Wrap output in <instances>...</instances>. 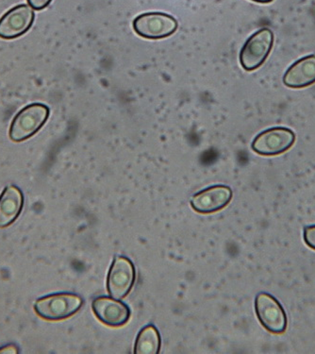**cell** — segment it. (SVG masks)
<instances>
[{
	"label": "cell",
	"instance_id": "obj_1",
	"mask_svg": "<svg viewBox=\"0 0 315 354\" xmlns=\"http://www.w3.org/2000/svg\"><path fill=\"white\" fill-rule=\"evenodd\" d=\"M82 299L73 293H56L38 299L35 311L41 319L60 322L74 316L82 308Z\"/></svg>",
	"mask_w": 315,
	"mask_h": 354
},
{
	"label": "cell",
	"instance_id": "obj_2",
	"mask_svg": "<svg viewBox=\"0 0 315 354\" xmlns=\"http://www.w3.org/2000/svg\"><path fill=\"white\" fill-rule=\"evenodd\" d=\"M49 113L50 111L48 106L42 103L28 105L19 111L12 120L10 127V138L17 143L28 140L45 125Z\"/></svg>",
	"mask_w": 315,
	"mask_h": 354
},
{
	"label": "cell",
	"instance_id": "obj_3",
	"mask_svg": "<svg viewBox=\"0 0 315 354\" xmlns=\"http://www.w3.org/2000/svg\"><path fill=\"white\" fill-rule=\"evenodd\" d=\"M274 45V33L270 28H263L253 33L242 46L240 63L245 71H254L262 66L269 56Z\"/></svg>",
	"mask_w": 315,
	"mask_h": 354
},
{
	"label": "cell",
	"instance_id": "obj_4",
	"mask_svg": "<svg viewBox=\"0 0 315 354\" xmlns=\"http://www.w3.org/2000/svg\"><path fill=\"white\" fill-rule=\"evenodd\" d=\"M255 312L258 319L268 332L281 335L287 329L285 310L273 295L260 292L255 299Z\"/></svg>",
	"mask_w": 315,
	"mask_h": 354
},
{
	"label": "cell",
	"instance_id": "obj_5",
	"mask_svg": "<svg viewBox=\"0 0 315 354\" xmlns=\"http://www.w3.org/2000/svg\"><path fill=\"white\" fill-rule=\"evenodd\" d=\"M133 30L141 37L159 40L177 32L179 23L172 15L164 12H146L133 20Z\"/></svg>",
	"mask_w": 315,
	"mask_h": 354
},
{
	"label": "cell",
	"instance_id": "obj_6",
	"mask_svg": "<svg viewBox=\"0 0 315 354\" xmlns=\"http://www.w3.org/2000/svg\"><path fill=\"white\" fill-rule=\"evenodd\" d=\"M296 142L294 131L284 127H274L255 137L253 151L262 156H277L289 151Z\"/></svg>",
	"mask_w": 315,
	"mask_h": 354
},
{
	"label": "cell",
	"instance_id": "obj_7",
	"mask_svg": "<svg viewBox=\"0 0 315 354\" xmlns=\"http://www.w3.org/2000/svg\"><path fill=\"white\" fill-rule=\"evenodd\" d=\"M136 280V270L128 258H115L107 276V290L111 297L116 299H125Z\"/></svg>",
	"mask_w": 315,
	"mask_h": 354
},
{
	"label": "cell",
	"instance_id": "obj_8",
	"mask_svg": "<svg viewBox=\"0 0 315 354\" xmlns=\"http://www.w3.org/2000/svg\"><path fill=\"white\" fill-rule=\"evenodd\" d=\"M92 309L97 319L109 327H122L131 319L130 307L113 297L95 298L92 302Z\"/></svg>",
	"mask_w": 315,
	"mask_h": 354
},
{
	"label": "cell",
	"instance_id": "obj_9",
	"mask_svg": "<svg viewBox=\"0 0 315 354\" xmlns=\"http://www.w3.org/2000/svg\"><path fill=\"white\" fill-rule=\"evenodd\" d=\"M35 18L30 5H17L0 18V37L7 40L20 37L32 28Z\"/></svg>",
	"mask_w": 315,
	"mask_h": 354
},
{
	"label": "cell",
	"instance_id": "obj_10",
	"mask_svg": "<svg viewBox=\"0 0 315 354\" xmlns=\"http://www.w3.org/2000/svg\"><path fill=\"white\" fill-rule=\"evenodd\" d=\"M232 200L229 186L213 185L193 195L191 206L200 214H213L223 210Z\"/></svg>",
	"mask_w": 315,
	"mask_h": 354
},
{
	"label": "cell",
	"instance_id": "obj_11",
	"mask_svg": "<svg viewBox=\"0 0 315 354\" xmlns=\"http://www.w3.org/2000/svg\"><path fill=\"white\" fill-rule=\"evenodd\" d=\"M283 84L293 89H301L315 84V55L305 56L292 64L283 76Z\"/></svg>",
	"mask_w": 315,
	"mask_h": 354
},
{
	"label": "cell",
	"instance_id": "obj_12",
	"mask_svg": "<svg viewBox=\"0 0 315 354\" xmlns=\"http://www.w3.org/2000/svg\"><path fill=\"white\" fill-rule=\"evenodd\" d=\"M24 205L21 190L15 185L7 186L0 195V228H6L17 221Z\"/></svg>",
	"mask_w": 315,
	"mask_h": 354
},
{
	"label": "cell",
	"instance_id": "obj_13",
	"mask_svg": "<svg viewBox=\"0 0 315 354\" xmlns=\"http://www.w3.org/2000/svg\"><path fill=\"white\" fill-rule=\"evenodd\" d=\"M162 338L153 325H147L139 332L134 344L135 354H158L161 350Z\"/></svg>",
	"mask_w": 315,
	"mask_h": 354
},
{
	"label": "cell",
	"instance_id": "obj_14",
	"mask_svg": "<svg viewBox=\"0 0 315 354\" xmlns=\"http://www.w3.org/2000/svg\"><path fill=\"white\" fill-rule=\"evenodd\" d=\"M303 239L305 244L308 245L309 249L315 250V225L305 227Z\"/></svg>",
	"mask_w": 315,
	"mask_h": 354
},
{
	"label": "cell",
	"instance_id": "obj_15",
	"mask_svg": "<svg viewBox=\"0 0 315 354\" xmlns=\"http://www.w3.org/2000/svg\"><path fill=\"white\" fill-rule=\"evenodd\" d=\"M52 0H28V4L32 8V9L41 11V10L45 9L49 4L51 3Z\"/></svg>",
	"mask_w": 315,
	"mask_h": 354
},
{
	"label": "cell",
	"instance_id": "obj_16",
	"mask_svg": "<svg viewBox=\"0 0 315 354\" xmlns=\"http://www.w3.org/2000/svg\"><path fill=\"white\" fill-rule=\"evenodd\" d=\"M19 353V351H18V348L17 346L12 345V344H10V345L4 346V347H2L0 348V353L2 354H15Z\"/></svg>",
	"mask_w": 315,
	"mask_h": 354
},
{
	"label": "cell",
	"instance_id": "obj_17",
	"mask_svg": "<svg viewBox=\"0 0 315 354\" xmlns=\"http://www.w3.org/2000/svg\"><path fill=\"white\" fill-rule=\"evenodd\" d=\"M251 1L257 2V3L260 4H268L271 3V2L273 1V0H251Z\"/></svg>",
	"mask_w": 315,
	"mask_h": 354
}]
</instances>
